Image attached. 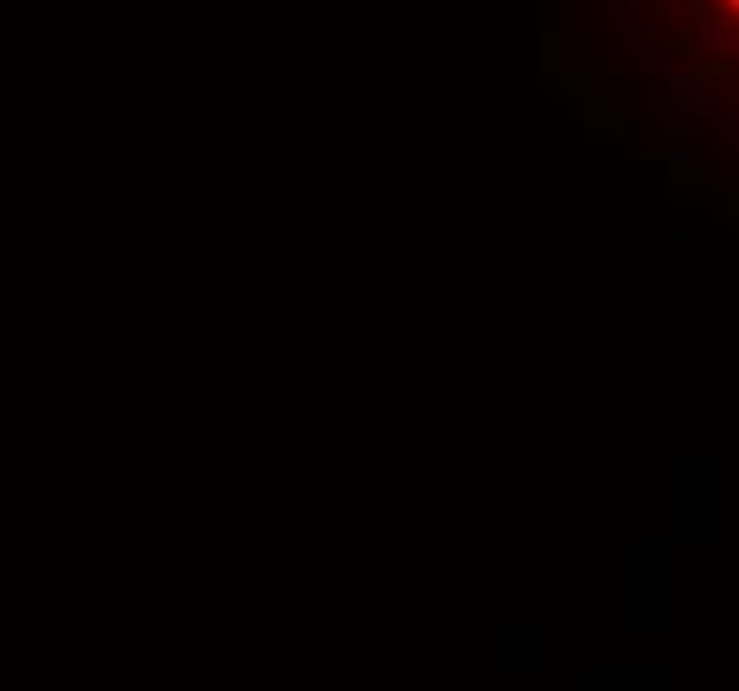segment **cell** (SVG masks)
Wrapping results in <instances>:
<instances>
[{
    "label": "cell",
    "mask_w": 739,
    "mask_h": 691,
    "mask_svg": "<svg viewBox=\"0 0 739 691\" xmlns=\"http://www.w3.org/2000/svg\"><path fill=\"white\" fill-rule=\"evenodd\" d=\"M724 6H729V11H739V0H724Z\"/></svg>",
    "instance_id": "1"
}]
</instances>
